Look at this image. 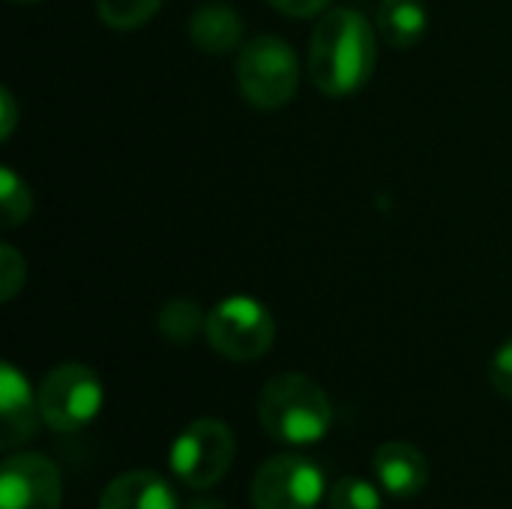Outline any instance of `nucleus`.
<instances>
[{"label": "nucleus", "mask_w": 512, "mask_h": 509, "mask_svg": "<svg viewBox=\"0 0 512 509\" xmlns=\"http://www.w3.org/2000/svg\"><path fill=\"white\" fill-rule=\"evenodd\" d=\"M189 39L204 54H228L243 39V18L225 0H207L189 15Z\"/></svg>", "instance_id": "nucleus-12"}, {"label": "nucleus", "mask_w": 512, "mask_h": 509, "mask_svg": "<svg viewBox=\"0 0 512 509\" xmlns=\"http://www.w3.org/2000/svg\"><path fill=\"white\" fill-rule=\"evenodd\" d=\"M0 108H3V120H0V138L6 141V138L12 135V129H15V123H18L15 96H12L9 90H3V93H0Z\"/></svg>", "instance_id": "nucleus-21"}, {"label": "nucleus", "mask_w": 512, "mask_h": 509, "mask_svg": "<svg viewBox=\"0 0 512 509\" xmlns=\"http://www.w3.org/2000/svg\"><path fill=\"white\" fill-rule=\"evenodd\" d=\"M186 509H225V504L222 501H213V498H201V501L189 504Z\"/></svg>", "instance_id": "nucleus-22"}, {"label": "nucleus", "mask_w": 512, "mask_h": 509, "mask_svg": "<svg viewBox=\"0 0 512 509\" xmlns=\"http://www.w3.org/2000/svg\"><path fill=\"white\" fill-rule=\"evenodd\" d=\"M0 210H3V225L6 228H18L33 213L30 186L9 165L0 168Z\"/></svg>", "instance_id": "nucleus-15"}, {"label": "nucleus", "mask_w": 512, "mask_h": 509, "mask_svg": "<svg viewBox=\"0 0 512 509\" xmlns=\"http://www.w3.org/2000/svg\"><path fill=\"white\" fill-rule=\"evenodd\" d=\"M330 509H384L378 489L363 477H342L330 489Z\"/></svg>", "instance_id": "nucleus-17"}, {"label": "nucleus", "mask_w": 512, "mask_h": 509, "mask_svg": "<svg viewBox=\"0 0 512 509\" xmlns=\"http://www.w3.org/2000/svg\"><path fill=\"white\" fill-rule=\"evenodd\" d=\"M258 420L279 444L306 447L330 432L333 402L318 381L300 372H282L264 384L258 396Z\"/></svg>", "instance_id": "nucleus-2"}, {"label": "nucleus", "mask_w": 512, "mask_h": 509, "mask_svg": "<svg viewBox=\"0 0 512 509\" xmlns=\"http://www.w3.org/2000/svg\"><path fill=\"white\" fill-rule=\"evenodd\" d=\"M276 12L291 15V18H312L330 6V0H267Z\"/></svg>", "instance_id": "nucleus-20"}, {"label": "nucleus", "mask_w": 512, "mask_h": 509, "mask_svg": "<svg viewBox=\"0 0 512 509\" xmlns=\"http://www.w3.org/2000/svg\"><path fill=\"white\" fill-rule=\"evenodd\" d=\"M12 3H36V0H12Z\"/></svg>", "instance_id": "nucleus-23"}, {"label": "nucleus", "mask_w": 512, "mask_h": 509, "mask_svg": "<svg viewBox=\"0 0 512 509\" xmlns=\"http://www.w3.org/2000/svg\"><path fill=\"white\" fill-rule=\"evenodd\" d=\"M489 375H492V387H495L501 396L512 399V336L495 351Z\"/></svg>", "instance_id": "nucleus-19"}, {"label": "nucleus", "mask_w": 512, "mask_h": 509, "mask_svg": "<svg viewBox=\"0 0 512 509\" xmlns=\"http://www.w3.org/2000/svg\"><path fill=\"white\" fill-rule=\"evenodd\" d=\"M24 267H27V264H24V258L18 255V249L9 246V243H3V246H0V300H3V303H9V300L21 291L24 276H27Z\"/></svg>", "instance_id": "nucleus-18"}, {"label": "nucleus", "mask_w": 512, "mask_h": 509, "mask_svg": "<svg viewBox=\"0 0 512 509\" xmlns=\"http://www.w3.org/2000/svg\"><path fill=\"white\" fill-rule=\"evenodd\" d=\"M375 30L393 48H414L429 30V9L423 0H381Z\"/></svg>", "instance_id": "nucleus-13"}, {"label": "nucleus", "mask_w": 512, "mask_h": 509, "mask_svg": "<svg viewBox=\"0 0 512 509\" xmlns=\"http://www.w3.org/2000/svg\"><path fill=\"white\" fill-rule=\"evenodd\" d=\"M375 474L393 498H417L429 483V462L414 444L387 441L375 450Z\"/></svg>", "instance_id": "nucleus-10"}, {"label": "nucleus", "mask_w": 512, "mask_h": 509, "mask_svg": "<svg viewBox=\"0 0 512 509\" xmlns=\"http://www.w3.org/2000/svg\"><path fill=\"white\" fill-rule=\"evenodd\" d=\"M63 483L42 453H15L0 468V509H60Z\"/></svg>", "instance_id": "nucleus-8"}, {"label": "nucleus", "mask_w": 512, "mask_h": 509, "mask_svg": "<svg viewBox=\"0 0 512 509\" xmlns=\"http://www.w3.org/2000/svg\"><path fill=\"white\" fill-rule=\"evenodd\" d=\"M327 492L324 471L297 453L267 459L252 480L255 509H318Z\"/></svg>", "instance_id": "nucleus-7"}, {"label": "nucleus", "mask_w": 512, "mask_h": 509, "mask_svg": "<svg viewBox=\"0 0 512 509\" xmlns=\"http://www.w3.org/2000/svg\"><path fill=\"white\" fill-rule=\"evenodd\" d=\"M378 33L357 9H330L309 36V78L333 99L351 96L372 78Z\"/></svg>", "instance_id": "nucleus-1"}, {"label": "nucleus", "mask_w": 512, "mask_h": 509, "mask_svg": "<svg viewBox=\"0 0 512 509\" xmlns=\"http://www.w3.org/2000/svg\"><path fill=\"white\" fill-rule=\"evenodd\" d=\"M42 423L39 396H33L27 378L12 366H0V444L3 450H15L27 444Z\"/></svg>", "instance_id": "nucleus-9"}, {"label": "nucleus", "mask_w": 512, "mask_h": 509, "mask_svg": "<svg viewBox=\"0 0 512 509\" xmlns=\"http://www.w3.org/2000/svg\"><path fill=\"white\" fill-rule=\"evenodd\" d=\"M162 0H96L99 18L111 30H135L159 12Z\"/></svg>", "instance_id": "nucleus-16"}, {"label": "nucleus", "mask_w": 512, "mask_h": 509, "mask_svg": "<svg viewBox=\"0 0 512 509\" xmlns=\"http://www.w3.org/2000/svg\"><path fill=\"white\" fill-rule=\"evenodd\" d=\"M99 509H177V495L156 471L135 468L105 486Z\"/></svg>", "instance_id": "nucleus-11"}, {"label": "nucleus", "mask_w": 512, "mask_h": 509, "mask_svg": "<svg viewBox=\"0 0 512 509\" xmlns=\"http://www.w3.org/2000/svg\"><path fill=\"white\" fill-rule=\"evenodd\" d=\"M204 336L216 354L234 363H255L261 360L276 339L273 315L255 297L237 294L225 297L207 312Z\"/></svg>", "instance_id": "nucleus-4"}, {"label": "nucleus", "mask_w": 512, "mask_h": 509, "mask_svg": "<svg viewBox=\"0 0 512 509\" xmlns=\"http://www.w3.org/2000/svg\"><path fill=\"white\" fill-rule=\"evenodd\" d=\"M39 414L51 432L69 435L93 423L102 411V381L84 363H63L51 369L39 390Z\"/></svg>", "instance_id": "nucleus-6"}, {"label": "nucleus", "mask_w": 512, "mask_h": 509, "mask_svg": "<svg viewBox=\"0 0 512 509\" xmlns=\"http://www.w3.org/2000/svg\"><path fill=\"white\" fill-rule=\"evenodd\" d=\"M237 87L249 105L261 111L285 108L300 84V63L294 48L279 36L249 39L234 63Z\"/></svg>", "instance_id": "nucleus-3"}, {"label": "nucleus", "mask_w": 512, "mask_h": 509, "mask_svg": "<svg viewBox=\"0 0 512 509\" xmlns=\"http://www.w3.org/2000/svg\"><path fill=\"white\" fill-rule=\"evenodd\" d=\"M156 324H159L162 339H168L174 345H186L207 327V315L201 312V306L195 300L177 297V300H168L162 306Z\"/></svg>", "instance_id": "nucleus-14"}, {"label": "nucleus", "mask_w": 512, "mask_h": 509, "mask_svg": "<svg viewBox=\"0 0 512 509\" xmlns=\"http://www.w3.org/2000/svg\"><path fill=\"white\" fill-rule=\"evenodd\" d=\"M234 456H237L234 432L222 420L201 417L177 435L168 462L180 483H186L195 492H207L225 480V474L234 465Z\"/></svg>", "instance_id": "nucleus-5"}]
</instances>
